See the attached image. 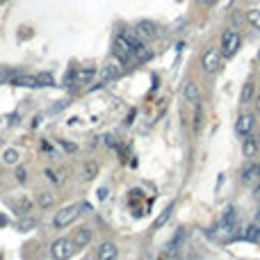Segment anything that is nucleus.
<instances>
[{"label": "nucleus", "mask_w": 260, "mask_h": 260, "mask_svg": "<svg viewBox=\"0 0 260 260\" xmlns=\"http://www.w3.org/2000/svg\"><path fill=\"white\" fill-rule=\"evenodd\" d=\"M258 141L251 137V139H244V144H242V153H244V158H253L255 153H258Z\"/></svg>", "instance_id": "dca6fc26"}, {"label": "nucleus", "mask_w": 260, "mask_h": 260, "mask_svg": "<svg viewBox=\"0 0 260 260\" xmlns=\"http://www.w3.org/2000/svg\"><path fill=\"white\" fill-rule=\"evenodd\" d=\"M242 182L251 185V182H260V164H249L242 171Z\"/></svg>", "instance_id": "9d476101"}, {"label": "nucleus", "mask_w": 260, "mask_h": 260, "mask_svg": "<svg viewBox=\"0 0 260 260\" xmlns=\"http://www.w3.org/2000/svg\"><path fill=\"white\" fill-rule=\"evenodd\" d=\"M3 224H7V219H5L3 214H0V226H3Z\"/></svg>", "instance_id": "e433bc0d"}, {"label": "nucleus", "mask_w": 260, "mask_h": 260, "mask_svg": "<svg viewBox=\"0 0 260 260\" xmlns=\"http://www.w3.org/2000/svg\"><path fill=\"white\" fill-rule=\"evenodd\" d=\"M235 221H237V212H235V208H226V212L221 214V226L231 231V228L235 226Z\"/></svg>", "instance_id": "2eb2a0df"}, {"label": "nucleus", "mask_w": 260, "mask_h": 260, "mask_svg": "<svg viewBox=\"0 0 260 260\" xmlns=\"http://www.w3.org/2000/svg\"><path fill=\"white\" fill-rule=\"evenodd\" d=\"M253 123H255V117H253V114H242V117L235 121V132H237L240 137L249 135L251 128H253Z\"/></svg>", "instance_id": "6e6552de"}, {"label": "nucleus", "mask_w": 260, "mask_h": 260, "mask_svg": "<svg viewBox=\"0 0 260 260\" xmlns=\"http://www.w3.org/2000/svg\"><path fill=\"white\" fill-rule=\"evenodd\" d=\"M89 242H91V231L89 228H80V231H76V235H73V244H76L78 249L89 246Z\"/></svg>", "instance_id": "9b49d317"}, {"label": "nucleus", "mask_w": 260, "mask_h": 260, "mask_svg": "<svg viewBox=\"0 0 260 260\" xmlns=\"http://www.w3.org/2000/svg\"><path fill=\"white\" fill-rule=\"evenodd\" d=\"M53 203H55V196L50 194V192H39V194H36V205H39V208H50Z\"/></svg>", "instance_id": "a211bd4d"}, {"label": "nucleus", "mask_w": 260, "mask_h": 260, "mask_svg": "<svg viewBox=\"0 0 260 260\" xmlns=\"http://www.w3.org/2000/svg\"><path fill=\"white\" fill-rule=\"evenodd\" d=\"M251 224H253L255 228H260V210H258V212L253 214V219H251Z\"/></svg>", "instance_id": "7c9ffc66"}, {"label": "nucleus", "mask_w": 260, "mask_h": 260, "mask_svg": "<svg viewBox=\"0 0 260 260\" xmlns=\"http://www.w3.org/2000/svg\"><path fill=\"white\" fill-rule=\"evenodd\" d=\"M240 44H242V34L235 30H226L221 34V53L226 57H233V55L240 50Z\"/></svg>", "instance_id": "20e7f679"}, {"label": "nucleus", "mask_w": 260, "mask_h": 260, "mask_svg": "<svg viewBox=\"0 0 260 260\" xmlns=\"http://www.w3.org/2000/svg\"><path fill=\"white\" fill-rule=\"evenodd\" d=\"M44 173H46V178H48V180H50V182H59V178H57V176H55V171H53V169H46V171H44Z\"/></svg>", "instance_id": "c756f323"}, {"label": "nucleus", "mask_w": 260, "mask_h": 260, "mask_svg": "<svg viewBox=\"0 0 260 260\" xmlns=\"http://www.w3.org/2000/svg\"><path fill=\"white\" fill-rule=\"evenodd\" d=\"M80 210H82V205H80V203H76V205H68V208H62L57 214H55V219H53V226H55V228H66V226H71V224L78 219V214H80Z\"/></svg>", "instance_id": "7ed1b4c3"}, {"label": "nucleus", "mask_w": 260, "mask_h": 260, "mask_svg": "<svg viewBox=\"0 0 260 260\" xmlns=\"http://www.w3.org/2000/svg\"><path fill=\"white\" fill-rule=\"evenodd\" d=\"M253 199H255V201H260V182L253 187Z\"/></svg>", "instance_id": "2f4dec72"}, {"label": "nucleus", "mask_w": 260, "mask_h": 260, "mask_svg": "<svg viewBox=\"0 0 260 260\" xmlns=\"http://www.w3.org/2000/svg\"><path fill=\"white\" fill-rule=\"evenodd\" d=\"M98 260H114L119 255V249H117V244L114 242H103V244L98 246Z\"/></svg>", "instance_id": "1a4fd4ad"}, {"label": "nucleus", "mask_w": 260, "mask_h": 260, "mask_svg": "<svg viewBox=\"0 0 260 260\" xmlns=\"http://www.w3.org/2000/svg\"><path fill=\"white\" fill-rule=\"evenodd\" d=\"M105 196H107V190H105V187H103V190H100V192H98V199H100V201H103V199H105Z\"/></svg>", "instance_id": "f704fd0d"}, {"label": "nucleus", "mask_w": 260, "mask_h": 260, "mask_svg": "<svg viewBox=\"0 0 260 260\" xmlns=\"http://www.w3.org/2000/svg\"><path fill=\"white\" fill-rule=\"evenodd\" d=\"M171 212H173V205H169V208H167V210H164V212H162V214H160V217H158V219H155L153 228H162V226H164V224H167V219H169V217H171Z\"/></svg>", "instance_id": "5701e85b"}, {"label": "nucleus", "mask_w": 260, "mask_h": 260, "mask_svg": "<svg viewBox=\"0 0 260 260\" xmlns=\"http://www.w3.org/2000/svg\"><path fill=\"white\" fill-rule=\"evenodd\" d=\"M135 34L139 36L141 41H151V39H155L160 32H158V25H155L153 21H139L135 25Z\"/></svg>", "instance_id": "39448f33"}, {"label": "nucleus", "mask_w": 260, "mask_h": 260, "mask_svg": "<svg viewBox=\"0 0 260 260\" xmlns=\"http://www.w3.org/2000/svg\"><path fill=\"white\" fill-rule=\"evenodd\" d=\"M78 246L73 244V237H57V240L50 244V255L55 260H66L76 253Z\"/></svg>", "instance_id": "f03ea898"}, {"label": "nucleus", "mask_w": 260, "mask_h": 260, "mask_svg": "<svg viewBox=\"0 0 260 260\" xmlns=\"http://www.w3.org/2000/svg\"><path fill=\"white\" fill-rule=\"evenodd\" d=\"M16 180L21 182V185L27 180V169H23V167H18V169H16Z\"/></svg>", "instance_id": "c85d7f7f"}, {"label": "nucleus", "mask_w": 260, "mask_h": 260, "mask_svg": "<svg viewBox=\"0 0 260 260\" xmlns=\"http://www.w3.org/2000/svg\"><path fill=\"white\" fill-rule=\"evenodd\" d=\"M73 82H78V68L76 66H71L66 71V76H64V87H71Z\"/></svg>", "instance_id": "a878e982"}, {"label": "nucleus", "mask_w": 260, "mask_h": 260, "mask_svg": "<svg viewBox=\"0 0 260 260\" xmlns=\"http://www.w3.org/2000/svg\"><path fill=\"white\" fill-rule=\"evenodd\" d=\"M94 76H96V68H91V66L80 68V71H78V82L76 85H87V82H91V78Z\"/></svg>", "instance_id": "f3484780"}, {"label": "nucleus", "mask_w": 260, "mask_h": 260, "mask_svg": "<svg viewBox=\"0 0 260 260\" xmlns=\"http://www.w3.org/2000/svg\"><path fill=\"white\" fill-rule=\"evenodd\" d=\"M137 41H141V39L139 36H132L130 32H123V34H119L114 39V55L119 57L121 64H128L132 59V50H135Z\"/></svg>", "instance_id": "f257e3e1"}, {"label": "nucleus", "mask_w": 260, "mask_h": 260, "mask_svg": "<svg viewBox=\"0 0 260 260\" xmlns=\"http://www.w3.org/2000/svg\"><path fill=\"white\" fill-rule=\"evenodd\" d=\"M12 85H16V87H39V82H36V76H25V73H16V76L12 78Z\"/></svg>", "instance_id": "f8f14e48"}, {"label": "nucleus", "mask_w": 260, "mask_h": 260, "mask_svg": "<svg viewBox=\"0 0 260 260\" xmlns=\"http://www.w3.org/2000/svg\"><path fill=\"white\" fill-rule=\"evenodd\" d=\"M132 57H135L137 62H148V59L153 57V53H151V48H146L141 41H137V44H135V50H132Z\"/></svg>", "instance_id": "ddd939ff"}, {"label": "nucleus", "mask_w": 260, "mask_h": 260, "mask_svg": "<svg viewBox=\"0 0 260 260\" xmlns=\"http://www.w3.org/2000/svg\"><path fill=\"white\" fill-rule=\"evenodd\" d=\"M105 144H107V146H114V137L107 135V137H105Z\"/></svg>", "instance_id": "72a5a7b5"}, {"label": "nucleus", "mask_w": 260, "mask_h": 260, "mask_svg": "<svg viewBox=\"0 0 260 260\" xmlns=\"http://www.w3.org/2000/svg\"><path fill=\"white\" fill-rule=\"evenodd\" d=\"M255 109L260 112V85H258V96H255Z\"/></svg>", "instance_id": "473e14b6"}, {"label": "nucleus", "mask_w": 260, "mask_h": 260, "mask_svg": "<svg viewBox=\"0 0 260 260\" xmlns=\"http://www.w3.org/2000/svg\"><path fill=\"white\" fill-rule=\"evenodd\" d=\"M18 160H21V155H18V151L16 148H7V151H3V162L5 164H18Z\"/></svg>", "instance_id": "aec40b11"}, {"label": "nucleus", "mask_w": 260, "mask_h": 260, "mask_svg": "<svg viewBox=\"0 0 260 260\" xmlns=\"http://www.w3.org/2000/svg\"><path fill=\"white\" fill-rule=\"evenodd\" d=\"M242 237H244V240H251V242H258V240H260V228H255L253 224H251V226L246 228V233H244Z\"/></svg>", "instance_id": "393cba45"}, {"label": "nucleus", "mask_w": 260, "mask_h": 260, "mask_svg": "<svg viewBox=\"0 0 260 260\" xmlns=\"http://www.w3.org/2000/svg\"><path fill=\"white\" fill-rule=\"evenodd\" d=\"M82 176H85L87 180L96 178V176H98V164H96V162H87L85 167H82Z\"/></svg>", "instance_id": "4be33fe9"}, {"label": "nucleus", "mask_w": 260, "mask_h": 260, "mask_svg": "<svg viewBox=\"0 0 260 260\" xmlns=\"http://www.w3.org/2000/svg\"><path fill=\"white\" fill-rule=\"evenodd\" d=\"M255 141H258V146H260V132H258V139H255Z\"/></svg>", "instance_id": "4c0bfd02"}, {"label": "nucleus", "mask_w": 260, "mask_h": 260, "mask_svg": "<svg viewBox=\"0 0 260 260\" xmlns=\"http://www.w3.org/2000/svg\"><path fill=\"white\" fill-rule=\"evenodd\" d=\"M36 226V219L34 217H25V219H21L18 221V231H30V228H34Z\"/></svg>", "instance_id": "bb28decb"}, {"label": "nucleus", "mask_w": 260, "mask_h": 260, "mask_svg": "<svg viewBox=\"0 0 260 260\" xmlns=\"http://www.w3.org/2000/svg\"><path fill=\"white\" fill-rule=\"evenodd\" d=\"M36 82H39V87H50V85H55L53 78H50V73H41V76H36Z\"/></svg>", "instance_id": "cd10ccee"}, {"label": "nucleus", "mask_w": 260, "mask_h": 260, "mask_svg": "<svg viewBox=\"0 0 260 260\" xmlns=\"http://www.w3.org/2000/svg\"><path fill=\"white\" fill-rule=\"evenodd\" d=\"M182 96H185V100H190V103H196L199 100V87H196V82H185V87H182Z\"/></svg>", "instance_id": "4468645a"}, {"label": "nucleus", "mask_w": 260, "mask_h": 260, "mask_svg": "<svg viewBox=\"0 0 260 260\" xmlns=\"http://www.w3.org/2000/svg\"><path fill=\"white\" fill-rule=\"evenodd\" d=\"M201 64H203V68L208 73H214L219 68V64H221V53H219L217 48H208L203 53V59H201Z\"/></svg>", "instance_id": "423d86ee"}, {"label": "nucleus", "mask_w": 260, "mask_h": 260, "mask_svg": "<svg viewBox=\"0 0 260 260\" xmlns=\"http://www.w3.org/2000/svg\"><path fill=\"white\" fill-rule=\"evenodd\" d=\"M201 3H203L205 7H210V5H214V3H217V0H201Z\"/></svg>", "instance_id": "c9c22d12"}, {"label": "nucleus", "mask_w": 260, "mask_h": 260, "mask_svg": "<svg viewBox=\"0 0 260 260\" xmlns=\"http://www.w3.org/2000/svg\"><path fill=\"white\" fill-rule=\"evenodd\" d=\"M119 73H121L119 64H105V66L100 68V73H98V87H103V85H107V82L117 80Z\"/></svg>", "instance_id": "0eeeda50"}, {"label": "nucleus", "mask_w": 260, "mask_h": 260, "mask_svg": "<svg viewBox=\"0 0 260 260\" xmlns=\"http://www.w3.org/2000/svg\"><path fill=\"white\" fill-rule=\"evenodd\" d=\"M253 94H255V85L249 80L244 87H242V96H240V100H242V103H251V98H253Z\"/></svg>", "instance_id": "412c9836"}, {"label": "nucleus", "mask_w": 260, "mask_h": 260, "mask_svg": "<svg viewBox=\"0 0 260 260\" xmlns=\"http://www.w3.org/2000/svg\"><path fill=\"white\" fill-rule=\"evenodd\" d=\"M180 242H182V231H178L176 235H173V240L167 244V251H164V255H176V251H178V246H180Z\"/></svg>", "instance_id": "6ab92c4d"}, {"label": "nucleus", "mask_w": 260, "mask_h": 260, "mask_svg": "<svg viewBox=\"0 0 260 260\" xmlns=\"http://www.w3.org/2000/svg\"><path fill=\"white\" fill-rule=\"evenodd\" d=\"M246 21L260 30V9H249V12H246Z\"/></svg>", "instance_id": "b1692460"}]
</instances>
